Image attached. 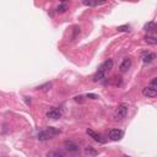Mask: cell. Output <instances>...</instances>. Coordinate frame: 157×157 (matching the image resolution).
Masks as SVG:
<instances>
[{
	"label": "cell",
	"mask_w": 157,
	"mask_h": 157,
	"mask_svg": "<svg viewBox=\"0 0 157 157\" xmlns=\"http://www.w3.org/2000/svg\"><path fill=\"white\" fill-rule=\"evenodd\" d=\"M128 108H129V106H128L126 103H120V104L117 107L115 113H114V119H115V120H123V119L126 117V114H128Z\"/></svg>",
	"instance_id": "6da1fadb"
},
{
	"label": "cell",
	"mask_w": 157,
	"mask_h": 157,
	"mask_svg": "<svg viewBox=\"0 0 157 157\" xmlns=\"http://www.w3.org/2000/svg\"><path fill=\"white\" fill-rule=\"evenodd\" d=\"M61 115H63V110L60 108H57V107H53L47 112V118L49 119H53V120H57V119L61 118Z\"/></svg>",
	"instance_id": "7a4b0ae2"
},
{
	"label": "cell",
	"mask_w": 157,
	"mask_h": 157,
	"mask_svg": "<svg viewBox=\"0 0 157 157\" xmlns=\"http://www.w3.org/2000/svg\"><path fill=\"white\" fill-rule=\"evenodd\" d=\"M108 136L113 141H118V140H122V138L124 136V131L120 129H112L108 133Z\"/></svg>",
	"instance_id": "3957f363"
},
{
	"label": "cell",
	"mask_w": 157,
	"mask_h": 157,
	"mask_svg": "<svg viewBox=\"0 0 157 157\" xmlns=\"http://www.w3.org/2000/svg\"><path fill=\"white\" fill-rule=\"evenodd\" d=\"M87 135L90 136V138H92L94 141L98 142V144H106L107 142V140L103 138L101 134H97L96 131H93V130H91V129H87Z\"/></svg>",
	"instance_id": "277c9868"
},
{
	"label": "cell",
	"mask_w": 157,
	"mask_h": 157,
	"mask_svg": "<svg viewBox=\"0 0 157 157\" xmlns=\"http://www.w3.org/2000/svg\"><path fill=\"white\" fill-rule=\"evenodd\" d=\"M64 147L67 151L73 152V154H75V152L78 151V145L75 141H73V140H67V141H64Z\"/></svg>",
	"instance_id": "5b68a950"
},
{
	"label": "cell",
	"mask_w": 157,
	"mask_h": 157,
	"mask_svg": "<svg viewBox=\"0 0 157 157\" xmlns=\"http://www.w3.org/2000/svg\"><path fill=\"white\" fill-rule=\"evenodd\" d=\"M112 68H113V60L108 59V60H106L100 68H98V70H100V71H103L104 74H107V71H109Z\"/></svg>",
	"instance_id": "8992f818"
},
{
	"label": "cell",
	"mask_w": 157,
	"mask_h": 157,
	"mask_svg": "<svg viewBox=\"0 0 157 157\" xmlns=\"http://www.w3.org/2000/svg\"><path fill=\"white\" fill-rule=\"evenodd\" d=\"M130 67H131V59H129V58H125V59L122 61L120 67H119V70H120V73H126L128 70L130 69Z\"/></svg>",
	"instance_id": "52a82bcc"
},
{
	"label": "cell",
	"mask_w": 157,
	"mask_h": 157,
	"mask_svg": "<svg viewBox=\"0 0 157 157\" xmlns=\"http://www.w3.org/2000/svg\"><path fill=\"white\" fill-rule=\"evenodd\" d=\"M142 94H144L145 97H150V98L156 97L157 90H156V88H152L151 86H148V87H145V88L142 90Z\"/></svg>",
	"instance_id": "ba28073f"
},
{
	"label": "cell",
	"mask_w": 157,
	"mask_h": 157,
	"mask_svg": "<svg viewBox=\"0 0 157 157\" xmlns=\"http://www.w3.org/2000/svg\"><path fill=\"white\" fill-rule=\"evenodd\" d=\"M84 154L86 156H88V157H93V156H97L98 155V151L94 147H92V146H86Z\"/></svg>",
	"instance_id": "9c48e42d"
},
{
	"label": "cell",
	"mask_w": 157,
	"mask_h": 157,
	"mask_svg": "<svg viewBox=\"0 0 157 157\" xmlns=\"http://www.w3.org/2000/svg\"><path fill=\"white\" fill-rule=\"evenodd\" d=\"M37 138H38V140H39V141H47V140H51V139H53L52 136L49 135V134H48L45 130L39 131V133H38V135H37Z\"/></svg>",
	"instance_id": "30bf717a"
},
{
	"label": "cell",
	"mask_w": 157,
	"mask_h": 157,
	"mask_svg": "<svg viewBox=\"0 0 157 157\" xmlns=\"http://www.w3.org/2000/svg\"><path fill=\"white\" fill-rule=\"evenodd\" d=\"M68 7H69L68 3L67 1H63V3H60L59 5L57 6V12H59V14H64V12L68 10Z\"/></svg>",
	"instance_id": "8fae6325"
},
{
	"label": "cell",
	"mask_w": 157,
	"mask_h": 157,
	"mask_svg": "<svg viewBox=\"0 0 157 157\" xmlns=\"http://www.w3.org/2000/svg\"><path fill=\"white\" fill-rule=\"evenodd\" d=\"M45 131L52 136V138H54V136H57V135H59L60 134V130L59 129H57V128H54V126H49V128H47L45 129Z\"/></svg>",
	"instance_id": "7c38bea8"
},
{
	"label": "cell",
	"mask_w": 157,
	"mask_h": 157,
	"mask_svg": "<svg viewBox=\"0 0 157 157\" xmlns=\"http://www.w3.org/2000/svg\"><path fill=\"white\" fill-rule=\"evenodd\" d=\"M145 41L148 44H151V45L157 44V37L155 35H147V36H145Z\"/></svg>",
	"instance_id": "4fadbf2b"
},
{
	"label": "cell",
	"mask_w": 157,
	"mask_h": 157,
	"mask_svg": "<svg viewBox=\"0 0 157 157\" xmlns=\"http://www.w3.org/2000/svg\"><path fill=\"white\" fill-rule=\"evenodd\" d=\"M156 59V54L155 53H148V54H146L145 57L142 58L144 63H151V61H154Z\"/></svg>",
	"instance_id": "5bb4252c"
},
{
	"label": "cell",
	"mask_w": 157,
	"mask_h": 157,
	"mask_svg": "<svg viewBox=\"0 0 157 157\" xmlns=\"http://www.w3.org/2000/svg\"><path fill=\"white\" fill-rule=\"evenodd\" d=\"M106 77V74L103 73V71H100V70H97V73L94 74V76H93V81H101L103 80V78Z\"/></svg>",
	"instance_id": "9a60e30c"
},
{
	"label": "cell",
	"mask_w": 157,
	"mask_h": 157,
	"mask_svg": "<svg viewBox=\"0 0 157 157\" xmlns=\"http://www.w3.org/2000/svg\"><path fill=\"white\" fill-rule=\"evenodd\" d=\"M144 30L147 31V32H151V31H154L155 30V22L154 21H150V22H147L145 26H144Z\"/></svg>",
	"instance_id": "2e32d148"
},
{
	"label": "cell",
	"mask_w": 157,
	"mask_h": 157,
	"mask_svg": "<svg viewBox=\"0 0 157 157\" xmlns=\"http://www.w3.org/2000/svg\"><path fill=\"white\" fill-rule=\"evenodd\" d=\"M47 157H64V156L59 151H49L47 154Z\"/></svg>",
	"instance_id": "e0dca14e"
},
{
	"label": "cell",
	"mask_w": 157,
	"mask_h": 157,
	"mask_svg": "<svg viewBox=\"0 0 157 157\" xmlns=\"http://www.w3.org/2000/svg\"><path fill=\"white\" fill-rule=\"evenodd\" d=\"M129 25H124V26H119L117 30H118V32H128L129 31Z\"/></svg>",
	"instance_id": "ac0fdd59"
},
{
	"label": "cell",
	"mask_w": 157,
	"mask_h": 157,
	"mask_svg": "<svg viewBox=\"0 0 157 157\" xmlns=\"http://www.w3.org/2000/svg\"><path fill=\"white\" fill-rule=\"evenodd\" d=\"M101 4H104V3H93V1H84V5H86V6H97V5H101Z\"/></svg>",
	"instance_id": "d6986e66"
},
{
	"label": "cell",
	"mask_w": 157,
	"mask_h": 157,
	"mask_svg": "<svg viewBox=\"0 0 157 157\" xmlns=\"http://www.w3.org/2000/svg\"><path fill=\"white\" fill-rule=\"evenodd\" d=\"M51 86H52V82H47V84H44V85H42V86H38V87H37V90H42V91H44V90L49 88Z\"/></svg>",
	"instance_id": "ffe728a7"
},
{
	"label": "cell",
	"mask_w": 157,
	"mask_h": 157,
	"mask_svg": "<svg viewBox=\"0 0 157 157\" xmlns=\"http://www.w3.org/2000/svg\"><path fill=\"white\" fill-rule=\"evenodd\" d=\"M86 98H91V100H97L98 96H97V94H94V93H87V94H86Z\"/></svg>",
	"instance_id": "44dd1931"
},
{
	"label": "cell",
	"mask_w": 157,
	"mask_h": 157,
	"mask_svg": "<svg viewBox=\"0 0 157 157\" xmlns=\"http://www.w3.org/2000/svg\"><path fill=\"white\" fill-rule=\"evenodd\" d=\"M156 84H157V77H154V78H152V81H151V87L152 88H157Z\"/></svg>",
	"instance_id": "7402d4cb"
},
{
	"label": "cell",
	"mask_w": 157,
	"mask_h": 157,
	"mask_svg": "<svg viewBox=\"0 0 157 157\" xmlns=\"http://www.w3.org/2000/svg\"><path fill=\"white\" fill-rule=\"evenodd\" d=\"M75 101L82 103V102H84V97H82V96H76V97H75Z\"/></svg>",
	"instance_id": "603a6c76"
},
{
	"label": "cell",
	"mask_w": 157,
	"mask_h": 157,
	"mask_svg": "<svg viewBox=\"0 0 157 157\" xmlns=\"http://www.w3.org/2000/svg\"><path fill=\"white\" fill-rule=\"evenodd\" d=\"M124 157H129V156H124Z\"/></svg>",
	"instance_id": "cb8c5ba5"
}]
</instances>
